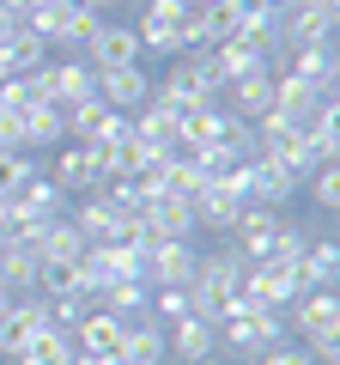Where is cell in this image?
<instances>
[{
    "mask_svg": "<svg viewBox=\"0 0 340 365\" xmlns=\"http://www.w3.org/2000/svg\"><path fill=\"white\" fill-rule=\"evenodd\" d=\"M243 268H249V262L237 256L231 244H225L219 256H201V262H195V280H188V304H195V317L219 323L225 311H237V287H243Z\"/></svg>",
    "mask_w": 340,
    "mask_h": 365,
    "instance_id": "2",
    "label": "cell"
},
{
    "mask_svg": "<svg viewBox=\"0 0 340 365\" xmlns=\"http://www.w3.org/2000/svg\"><path fill=\"white\" fill-rule=\"evenodd\" d=\"M298 274H304V287H334L340 280V244L322 237V232H310V244L298 256Z\"/></svg>",
    "mask_w": 340,
    "mask_h": 365,
    "instance_id": "23",
    "label": "cell"
},
{
    "mask_svg": "<svg viewBox=\"0 0 340 365\" xmlns=\"http://www.w3.org/2000/svg\"><path fill=\"white\" fill-rule=\"evenodd\" d=\"M225 91H231V116H243V122H262L274 110V73H249Z\"/></svg>",
    "mask_w": 340,
    "mask_h": 365,
    "instance_id": "25",
    "label": "cell"
},
{
    "mask_svg": "<svg viewBox=\"0 0 340 365\" xmlns=\"http://www.w3.org/2000/svg\"><path fill=\"white\" fill-rule=\"evenodd\" d=\"M43 86H49V104H79V98H97L92 91V61H55L43 67Z\"/></svg>",
    "mask_w": 340,
    "mask_h": 365,
    "instance_id": "22",
    "label": "cell"
},
{
    "mask_svg": "<svg viewBox=\"0 0 340 365\" xmlns=\"http://www.w3.org/2000/svg\"><path fill=\"white\" fill-rule=\"evenodd\" d=\"M280 220H286L280 207H255V201H243V213L231 220V232H225V237H231V250L243 262H262L267 244H274V232H280Z\"/></svg>",
    "mask_w": 340,
    "mask_h": 365,
    "instance_id": "10",
    "label": "cell"
},
{
    "mask_svg": "<svg viewBox=\"0 0 340 365\" xmlns=\"http://www.w3.org/2000/svg\"><path fill=\"white\" fill-rule=\"evenodd\" d=\"M92 91H97V104L134 116V110L152 98V79H146V67H97V73H92Z\"/></svg>",
    "mask_w": 340,
    "mask_h": 365,
    "instance_id": "8",
    "label": "cell"
},
{
    "mask_svg": "<svg viewBox=\"0 0 340 365\" xmlns=\"http://www.w3.org/2000/svg\"><path fill=\"white\" fill-rule=\"evenodd\" d=\"M0 6H6V0H0Z\"/></svg>",
    "mask_w": 340,
    "mask_h": 365,
    "instance_id": "48",
    "label": "cell"
},
{
    "mask_svg": "<svg viewBox=\"0 0 340 365\" xmlns=\"http://www.w3.org/2000/svg\"><path fill=\"white\" fill-rule=\"evenodd\" d=\"M304 182H310V201H316L322 213H334V207H340V158H334V165H316Z\"/></svg>",
    "mask_w": 340,
    "mask_h": 365,
    "instance_id": "33",
    "label": "cell"
},
{
    "mask_svg": "<svg viewBox=\"0 0 340 365\" xmlns=\"http://www.w3.org/2000/svg\"><path fill=\"white\" fill-rule=\"evenodd\" d=\"M243 201L249 195H243V165H237L225 182H207L188 207H195V225H207V232H231V220L243 213Z\"/></svg>",
    "mask_w": 340,
    "mask_h": 365,
    "instance_id": "7",
    "label": "cell"
},
{
    "mask_svg": "<svg viewBox=\"0 0 340 365\" xmlns=\"http://www.w3.org/2000/svg\"><path fill=\"white\" fill-rule=\"evenodd\" d=\"M116 359H122V365H164V323H152V317H134V323L122 329Z\"/></svg>",
    "mask_w": 340,
    "mask_h": 365,
    "instance_id": "17",
    "label": "cell"
},
{
    "mask_svg": "<svg viewBox=\"0 0 340 365\" xmlns=\"http://www.w3.org/2000/svg\"><path fill=\"white\" fill-rule=\"evenodd\" d=\"M49 329V304L37 299V292H18V299L0 304V359H13V353H25L31 341Z\"/></svg>",
    "mask_w": 340,
    "mask_h": 365,
    "instance_id": "5",
    "label": "cell"
},
{
    "mask_svg": "<svg viewBox=\"0 0 340 365\" xmlns=\"http://www.w3.org/2000/svg\"><path fill=\"white\" fill-rule=\"evenodd\" d=\"M164 353H176L183 365H201V359L219 353V329L188 311V317H176V323H164Z\"/></svg>",
    "mask_w": 340,
    "mask_h": 365,
    "instance_id": "11",
    "label": "cell"
},
{
    "mask_svg": "<svg viewBox=\"0 0 340 365\" xmlns=\"http://www.w3.org/2000/svg\"><path fill=\"white\" fill-rule=\"evenodd\" d=\"M18 122H25V153H31V146H61L67 140L61 104H31V110H18Z\"/></svg>",
    "mask_w": 340,
    "mask_h": 365,
    "instance_id": "27",
    "label": "cell"
},
{
    "mask_svg": "<svg viewBox=\"0 0 340 365\" xmlns=\"http://www.w3.org/2000/svg\"><path fill=\"white\" fill-rule=\"evenodd\" d=\"M255 365H310V359H304V347H292V341H280V347L255 353Z\"/></svg>",
    "mask_w": 340,
    "mask_h": 365,
    "instance_id": "40",
    "label": "cell"
},
{
    "mask_svg": "<svg viewBox=\"0 0 340 365\" xmlns=\"http://www.w3.org/2000/svg\"><path fill=\"white\" fill-rule=\"evenodd\" d=\"M140 220H146L152 237H195V207H188L183 195H152Z\"/></svg>",
    "mask_w": 340,
    "mask_h": 365,
    "instance_id": "20",
    "label": "cell"
},
{
    "mask_svg": "<svg viewBox=\"0 0 340 365\" xmlns=\"http://www.w3.org/2000/svg\"><path fill=\"white\" fill-rule=\"evenodd\" d=\"M104 31V13L97 6H67V31H61V43H73V49H85V43Z\"/></svg>",
    "mask_w": 340,
    "mask_h": 365,
    "instance_id": "34",
    "label": "cell"
},
{
    "mask_svg": "<svg viewBox=\"0 0 340 365\" xmlns=\"http://www.w3.org/2000/svg\"><path fill=\"white\" fill-rule=\"evenodd\" d=\"M262 6H274V13H286V6H292V0H262Z\"/></svg>",
    "mask_w": 340,
    "mask_h": 365,
    "instance_id": "45",
    "label": "cell"
},
{
    "mask_svg": "<svg viewBox=\"0 0 340 365\" xmlns=\"http://www.w3.org/2000/svg\"><path fill=\"white\" fill-rule=\"evenodd\" d=\"M6 213H13V225H37V220H55L61 213V189H55L49 177H31V182H18L13 195H6Z\"/></svg>",
    "mask_w": 340,
    "mask_h": 365,
    "instance_id": "14",
    "label": "cell"
},
{
    "mask_svg": "<svg viewBox=\"0 0 340 365\" xmlns=\"http://www.w3.org/2000/svg\"><path fill=\"white\" fill-rule=\"evenodd\" d=\"M37 177V165H31V153H0V195H13L18 182Z\"/></svg>",
    "mask_w": 340,
    "mask_h": 365,
    "instance_id": "38",
    "label": "cell"
},
{
    "mask_svg": "<svg viewBox=\"0 0 340 365\" xmlns=\"http://www.w3.org/2000/svg\"><path fill=\"white\" fill-rule=\"evenodd\" d=\"M13 365H73V335H67V329H43L37 341H31L25 353H13Z\"/></svg>",
    "mask_w": 340,
    "mask_h": 365,
    "instance_id": "30",
    "label": "cell"
},
{
    "mask_svg": "<svg viewBox=\"0 0 340 365\" xmlns=\"http://www.w3.org/2000/svg\"><path fill=\"white\" fill-rule=\"evenodd\" d=\"M213 329H219V347H231V353H267L280 341H292L286 311H225Z\"/></svg>",
    "mask_w": 340,
    "mask_h": 365,
    "instance_id": "3",
    "label": "cell"
},
{
    "mask_svg": "<svg viewBox=\"0 0 340 365\" xmlns=\"http://www.w3.org/2000/svg\"><path fill=\"white\" fill-rule=\"evenodd\" d=\"M201 189H207V177L195 170V158H188V153H176V158H170V170H164V195H183V201H195Z\"/></svg>",
    "mask_w": 340,
    "mask_h": 365,
    "instance_id": "31",
    "label": "cell"
},
{
    "mask_svg": "<svg viewBox=\"0 0 340 365\" xmlns=\"http://www.w3.org/2000/svg\"><path fill=\"white\" fill-rule=\"evenodd\" d=\"M213 67H219L225 86H237V79H249V73H267V49H255V43H243V37H225V43H213Z\"/></svg>",
    "mask_w": 340,
    "mask_h": 365,
    "instance_id": "21",
    "label": "cell"
},
{
    "mask_svg": "<svg viewBox=\"0 0 340 365\" xmlns=\"http://www.w3.org/2000/svg\"><path fill=\"white\" fill-rule=\"evenodd\" d=\"M340 0H292L280 13V49H304V43H334Z\"/></svg>",
    "mask_w": 340,
    "mask_h": 365,
    "instance_id": "4",
    "label": "cell"
},
{
    "mask_svg": "<svg viewBox=\"0 0 340 365\" xmlns=\"http://www.w3.org/2000/svg\"><path fill=\"white\" fill-rule=\"evenodd\" d=\"M304 359L310 365H340V329H310L304 335Z\"/></svg>",
    "mask_w": 340,
    "mask_h": 365,
    "instance_id": "35",
    "label": "cell"
},
{
    "mask_svg": "<svg viewBox=\"0 0 340 365\" xmlns=\"http://www.w3.org/2000/svg\"><path fill=\"white\" fill-rule=\"evenodd\" d=\"M18 25H25V19H18V13H13V6H0V43L13 37V31H18Z\"/></svg>",
    "mask_w": 340,
    "mask_h": 365,
    "instance_id": "42",
    "label": "cell"
},
{
    "mask_svg": "<svg viewBox=\"0 0 340 365\" xmlns=\"http://www.w3.org/2000/svg\"><path fill=\"white\" fill-rule=\"evenodd\" d=\"M92 6H97V13H104V6H116V0H92Z\"/></svg>",
    "mask_w": 340,
    "mask_h": 365,
    "instance_id": "46",
    "label": "cell"
},
{
    "mask_svg": "<svg viewBox=\"0 0 340 365\" xmlns=\"http://www.w3.org/2000/svg\"><path fill=\"white\" fill-rule=\"evenodd\" d=\"M304 189V177L298 170H286V165H274V158H243V195L255 201V207H286L292 195Z\"/></svg>",
    "mask_w": 340,
    "mask_h": 365,
    "instance_id": "6",
    "label": "cell"
},
{
    "mask_svg": "<svg viewBox=\"0 0 340 365\" xmlns=\"http://www.w3.org/2000/svg\"><path fill=\"white\" fill-rule=\"evenodd\" d=\"M43 49H49V43L31 37V31L18 25L13 37H6V61H13V73H37V67H43Z\"/></svg>",
    "mask_w": 340,
    "mask_h": 365,
    "instance_id": "32",
    "label": "cell"
},
{
    "mask_svg": "<svg viewBox=\"0 0 340 365\" xmlns=\"http://www.w3.org/2000/svg\"><path fill=\"white\" fill-rule=\"evenodd\" d=\"M43 304H49V323H55V329H73L79 317L92 311V299H85V292H61V299H43Z\"/></svg>",
    "mask_w": 340,
    "mask_h": 365,
    "instance_id": "37",
    "label": "cell"
},
{
    "mask_svg": "<svg viewBox=\"0 0 340 365\" xmlns=\"http://www.w3.org/2000/svg\"><path fill=\"white\" fill-rule=\"evenodd\" d=\"M49 182L61 189V195H92V182H97V170H92V153H85V146H67V153L55 158Z\"/></svg>",
    "mask_w": 340,
    "mask_h": 365,
    "instance_id": "26",
    "label": "cell"
},
{
    "mask_svg": "<svg viewBox=\"0 0 340 365\" xmlns=\"http://www.w3.org/2000/svg\"><path fill=\"white\" fill-rule=\"evenodd\" d=\"M73 365H122V359H97V353H79L73 347Z\"/></svg>",
    "mask_w": 340,
    "mask_h": 365,
    "instance_id": "44",
    "label": "cell"
},
{
    "mask_svg": "<svg viewBox=\"0 0 340 365\" xmlns=\"http://www.w3.org/2000/svg\"><path fill=\"white\" fill-rule=\"evenodd\" d=\"M292 335H310V329H340V292L334 287H310L304 299H292Z\"/></svg>",
    "mask_w": 340,
    "mask_h": 365,
    "instance_id": "15",
    "label": "cell"
},
{
    "mask_svg": "<svg viewBox=\"0 0 340 365\" xmlns=\"http://www.w3.org/2000/svg\"><path fill=\"white\" fill-rule=\"evenodd\" d=\"M195 244L188 237H158L146 250V287H188L195 280Z\"/></svg>",
    "mask_w": 340,
    "mask_h": 365,
    "instance_id": "9",
    "label": "cell"
},
{
    "mask_svg": "<svg viewBox=\"0 0 340 365\" xmlns=\"http://www.w3.org/2000/svg\"><path fill=\"white\" fill-rule=\"evenodd\" d=\"M316 110H322V91H310V86H298L292 73H274V116H286V122H310Z\"/></svg>",
    "mask_w": 340,
    "mask_h": 365,
    "instance_id": "24",
    "label": "cell"
},
{
    "mask_svg": "<svg viewBox=\"0 0 340 365\" xmlns=\"http://www.w3.org/2000/svg\"><path fill=\"white\" fill-rule=\"evenodd\" d=\"M225 116H231L225 104H201V110H188V116L176 122V146H183L188 158H195V153H207V146H219Z\"/></svg>",
    "mask_w": 340,
    "mask_h": 365,
    "instance_id": "16",
    "label": "cell"
},
{
    "mask_svg": "<svg viewBox=\"0 0 340 365\" xmlns=\"http://www.w3.org/2000/svg\"><path fill=\"white\" fill-rule=\"evenodd\" d=\"M73 225H79V237H85V244H110V237H128L140 220H122V213L110 207V195H104V189H92V195L79 201Z\"/></svg>",
    "mask_w": 340,
    "mask_h": 365,
    "instance_id": "12",
    "label": "cell"
},
{
    "mask_svg": "<svg viewBox=\"0 0 340 365\" xmlns=\"http://www.w3.org/2000/svg\"><path fill=\"white\" fill-rule=\"evenodd\" d=\"M0 304H6V287H0Z\"/></svg>",
    "mask_w": 340,
    "mask_h": 365,
    "instance_id": "47",
    "label": "cell"
},
{
    "mask_svg": "<svg viewBox=\"0 0 340 365\" xmlns=\"http://www.w3.org/2000/svg\"><path fill=\"white\" fill-rule=\"evenodd\" d=\"M85 49H92V73L97 67H140V37H134V25H104Z\"/></svg>",
    "mask_w": 340,
    "mask_h": 365,
    "instance_id": "19",
    "label": "cell"
},
{
    "mask_svg": "<svg viewBox=\"0 0 340 365\" xmlns=\"http://www.w3.org/2000/svg\"><path fill=\"white\" fill-rule=\"evenodd\" d=\"M122 329H128L122 317H110L104 304H92V311L79 317V323L67 329V335H73V347H79V353H97V359H116V347H122Z\"/></svg>",
    "mask_w": 340,
    "mask_h": 365,
    "instance_id": "13",
    "label": "cell"
},
{
    "mask_svg": "<svg viewBox=\"0 0 340 365\" xmlns=\"http://www.w3.org/2000/svg\"><path fill=\"white\" fill-rule=\"evenodd\" d=\"M201 19H207V37L213 43L237 37V6H225V0H201Z\"/></svg>",
    "mask_w": 340,
    "mask_h": 365,
    "instance_id": "36",
    "label": "cell"
},
{
    "mask_svg": "<svg viewBox=\"0 0 340 365\" xmlns=\"http://www.w3.org/2000/svg\"><path fill=\"white\" fill-rule=\"evenodd\" d=\"M237 37L255 43V49H274V43H280V13H274V6H262V0L237 6Z\"/></svg>",
    "mask_w": 340,
    "mask_h": 365,
    "instance_id": "29",
    "label": "cell"
},
{
    "mask_svg": "<svg viewBox=\"0 0 340 365\" xmlns=\"http://www.w3.org/2000/svg\"><path fill=\"white\" fill-rule=\"evenodd\" d=\"M13 237H18V225H13V213H6V195H0V250L13 244Z\"/></svg>",
    "mask_w": 340,
    "mask_h": 365,
    "instance_id": "41",
    "label": "cell"
},
{
    "mask_svg": "<svg viewBox=\"0 0 340 365\" xmlns=\"http://www.w3.org/2000/svg\"><path fill=\"white\" fill-rule=\"evenodd\" d=\"M219 91H225V79H219V67H213V49H195V55H176V67H170L164 79H152V104L183 122L188 110L219 104Z\"/></svg>",
    "mask_w": 340,
    "mask_h": 365,
    "instance_id": "1",
    "label": "cell"
},
{
    "mask_svg": "<svg viewBox=\"0 0 340 365\" xmlns=\"http://www.w3.org/2000/svg\"><path fill=\"white\" fill-rule=\"evenodd\" d=\"M6 6H13V13L25 19V13H37V6H49V0H6Z\"/></svg>",
    "mask_w": 340,
    "mask_h": 365,
    "instance_id": "43",
    "label": "cell"
},
{
    "mask_svg": "<svg viewBox=\"0 0 340 365\" xmlns=\"http://www.w3.org/2000/svg\"><path fill=\"white\" fill-rule=\"evenodd\" d=\"M37 274H43V256L25 244V237H13V244L0 250V287H6V299L37 292Z\"/></svg>",
    "mask_w": 340,
    "mask_h": 365,
    "instance_id": "18",
    "label": "cell"
},
{
    "mask_svg": "<svg viewBox=\"0 0 340 365\" xmlns=\"http://www.w3.org/2000/svg\"><path fill=\"white\" fill-rule=\"evenodd\" d=\"M225 146H231L237 158H255V122H243V116H225V134H219Z\"/></svg>",
    "mask_w": 340,
    "mask_h": 365,
    "instance_id": "39",
    "label": "cell"
},
{
    "mask_svg": "<svg viewBox=\"0 0 340 365\" xmlns=\"http://www.w3.org/2000/svg\"><path fill=\"white\" fill-rule=\"evenodd\" d=\"M97 304H104L110 317H122V323H134V317L152 311V287H146V280H116V287L97 292Z\"/></svg>",
    "mask_w": 340,
    "mask_h": 365,
    "instance_id": "28",
    "label": "cell"
}]
</instances>
